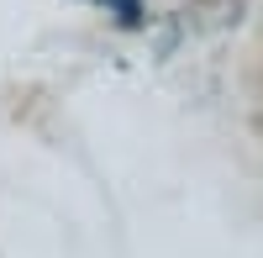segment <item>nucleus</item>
Instances as JSON below:
<instances>
[{"label": "nucleus", "instance_id": "1", "mask_svg": "<svg viewBox=\"0 0 263 258\" xmlns=\"http://www.w3.org/2000/svg\"><path fill=\"white\" fill-rule=\"evenodd\" d=\"M90 6H105V11L116 16V27H126V32H132V27H142V16H147V11H142V0H90Z\"/></svg>", "mask_w": 263, "mask_h": 258}]
</instances>
